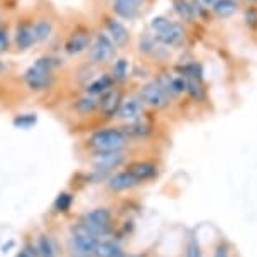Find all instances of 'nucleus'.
I'll return each mask as SVG.
<instances>
[{"label":"nucleus","instance_id":"e433bc0d","mask_svg":"<svg viewBox=\"0 0 257 257\" xmlns=\"http://www.w3.org/2000/svg\"><path fill=\"white\" fill-rule=\"evenodd\" d=\"M200 2L203 4V6L208 7V9H212V6H213L215 2H217V0H200Z\"/></svg>","mask_w":257,"mask_h":257},{"label":"nucleus","instance_id":"f03ea898","mask_svg":"<svg viewBox=\"0 0 257 257\" xmlns=\"http://www.w3.org/2000/svg\"><path fill=\"white\" fill-rule=\"evenodd\" d=\"M56 59L44 56L39 58L32 66H29L24 73V81L32 91H44L53 86V68L56 66Z\"/></svg>","mask_w":257,"mask_h":257},{"label":"nucleus","instance_id":"f8f14e48","mask_svg":"<svg viewBox=\"0 0 257 257\" xmlns=\"http://www.w3.org/2000/svg\"><path fill=\"white\" fill-rule=\"evenodd\" d=\"M144 108H146V105L142 103L139 95L127 96V98H123L120 108H118L117 118L118 120H122L123 123L136 122V120H139V118L144 117Z\"/></svg>","mask_w":257,"mask_h":257},{"label":"nucleus","instance_id":"aec40b11","mask_svg":"<svg viewBox=\"0 0 257 257\" xmlns=\"http://www.w3.org/2000/svg\"><path fill=\"white\" fill-rule=\"evenodd\" d=\"M36 43L34 24L31 22H19L16 29V44L19 49H29Z\"/></svg>","mask_w":257,"mask_h":257},{"label":"nucleus","instance_id":"2eb2a0df","mask_svg":"<svg viewBox=\"0 0 257 257\" xmlns=\"http://www.w3.org/2000/svg\"><path fill=\"white\" fill-rule=\"evenodd\" d=\"M139 186V183L136 181V178L132 176L127 169L123 171H117L113 174H110L107 180V188L113 193H122V191H128L132 188Z\"/></svg>","mask_w":257,"mask_h":257},{"label":"nucleus","instance_id":"412c9836","mask_svg":"<svg viewBox=\"0 0 257 257\" xmlns=\"http://www.w3.org/2000/svg\"><path fill=\"white\" fill-rule=\"evenodd\" d=\"M186 96L195 103H203L208 98V90H206L205 81L201 80H186Z\"/></svg>","mask_w":257,"mask_h":257},{"label":"nucleus","instance_id":"a211bd4d","mask_svg":"<svg viewBox=\"0 0 257 257\" xmlns=\"http://www.w3.org/2000/svg\"><path fill=\"white\" fill-rule=\"evenodd\" d=\"M174 71H178L186 80H201L205 81V71L200 61L196 59H190V61H181L174 66Z\"/></svg>","mask_w":257,"mask_h":257},{"label":"nucleus","instance_id":"c85d7f7f","mask_svg":"<svg viewBox=\"0 0 257 257\" xmlns=\"http://www.w3.org/2000/svg\"><path fill=\"white\" fill-rule=\"evenodd\" d=\"M185 257H205L203 254V247H201L198 237L191 235L190 238L186 240V245H185Z\"/></svg>","mask_w":257,"mask_h":257},{"label":"nucleus","instance_id":"4be33fe9","mask_svg":"<svg viewBox=\"0 0 257 257\" xmlns=\"http://www.w3.org/2000/svg\"><path fill=\"white\" fill-rule=\"evenodd\" d=\"M173 11L183 21V24H196V17L193 14L190 0H171Z\"/></svg>","mask_w":257,"mask_h":257},{"label":"nucleus","instance_id":"c756f323","mask_svg":"<svg viewBox=\"0 0 257 257\" xmlns=\"http://www.w3.org/2000/svg\"><path fill=\"white\" fill-rule=\"evenodd\" d=\"M71 205H73V195L71 193H66V191L59 193V195L56 196V200H54V210L59 213L70 212Z\"/></svg>","mask_w":257,"mask_h":257},{"label":"nucleus","instance_id":"b1692460","mask_svg":"<svg viewBox=\"0 0 257 257\" xmlns=\"http://www.w3.org/2000/svg\"><path fill=\"white\" fill-rule=\"evenodd\" d=\"M122 254H123V250L117 240H112V238H102L98 247H96L95 255L96 257H118Z\"/></svg>","mask_w":257,"mask_h":257},{"label":"nucleus","instance_id":"2f4dec72","mask_svg":"<svg viewBox=\"0 0 257 257\" xmlns=\"http://www.w3.org/2000/svg\"><path fill=\"white\" fill-rule=\"evenodd\" d=\"M212 257H233L232 245L228 244V240H225V238L217 240V244H215L212 249Z\"/></svg>","mask_w":257,"mask_h":257},{"label":"nucleus","instance_id":"dca6fc26","mask_svg":"<svg viewBox=\"0 0 257 257\" xmlns=\"http://www.w3.org/2000/svg\"><path fill=\"white\" fill-rule=\"evenodd\" d=\"M115 80L110 73H102V75L95 76L93 80H90L88 83L85 85V91L88 95H93V96H102L103 93H107L108 90H112L115 86Z\"/></svg>","mask_w":257,"mask_h":257},{"label":"nucleus","instance_id":"0eeeda50","mask_svg":"<svg viewBox=\"0 0 257 257\" xmlns=\"http://www.w3.org/2000/svg\"><path fill=\"white\" fill-rule=\"evenodd\" d=\"M91 161H93L95 171L100 174H108L113 169L120 168L127 161L125 149H117V151H93L91 154Z\"/></svg>","mask_w":257,"mask_h":257},{"label":"nucleus","instance_id":"f3484780","mask_svg":"<svg viewBox=\"0 0 257 257\" xmlns=\"http://www.w3.org/2000/svg\"><path fill=\"white\" fill-rule=\"evenodd\" d=\"M123 131L128 137V141H142V139H148V137L154 132V127L148 118L142 117L139 120L125 123L123 125Z\"/></svg>","mask_w":257,"mask_h":257},{"label":"nucleus","instance_id":"5701e85b","mask_svg":"<svg viewBox=\"0 0 257 257\" xmlns=\"http://www.w3.org/2000/svg\"><path fill=\"white\" fill-rule=\"evenodd\" d=\"M75 110L80 115H93V113L98 112V98L93 95H83L75 102Z\"/></svg>","mask_w":257,"mask_h":257},{"label":"nucleus","instance_id":"9d476101","mask_svg":"<svg viewBox=\"0 0 257 257\" xmlns=\"http://www.w3.org/2000/svg\"><path fill=\"white\" fill-rule=\"evenodd\" d=\"M123 91L117 86H113L112 90H108L107 93H103L102 96H98V113L103 120H112L117 117L118 108L123 102Z\"/></svg>","mask_w":257,"mask_h":257},{"label":"nucleus","instance_id":"f257e3e1","mask_svg":"<svg viewBox=\"0 0 257 257\" xmlns=\"http://www.w3.org/2000/svg\"><path fill=\"white\" fill-rule=\"evenodd\" d=\"M149 27L153 31V36L159 44L164 48H181L186 43L188 31L183 22L171 21L166 16H156L151 19Z\"/></svg>","mask_w":257,"mask_h":257},{"label":"nucleus","instance_id":"cd10ccee","mask_svg":"<svg viewBox=\"0 0 257 257\" xmlns=\"http://www.w3.org/2000/svg\"><path fill=\"white\" fill-rule=\"evenodd\" d=\"M53 34V24L48 19H41L34 24V38L36 43H43V41L49 39V36Z\"/></svg>","mask_w":257,"mask_h":257},{"label":"nucleus","instance_id":"4c0bfd02","mask_svg":"<svg viewBox=\"0 0 257 257\" xmlns=\"http://www.w3.org/2000/svg\"><path fill=\"white\" fill-rule=\"evenodd\" d=\"M245 4H250V6H257V0H244Z\"/></svg>","mask_w":257,"mask_h":257},{"label":"nucleus","instance_id":"423d86ee","mask_svg":"<svg viewBox=\"0 0 257 257\" xmlns=\"http://www.w3.org/2000/svg\"><path fill=\"white\" fill-rule=\"evenodd\" d=\"M139 98L142 100V103H144L146 107L154 108V110H164L173 103V100L169 98L166 91L163 90V86L156 80L148 81L146 85L141 86Z\"/></svg>","mask_w":257,"mask_h":257},{"label":"nucleus","instance_id":"393cba45","mask_svg":"<svg viewBox=\"0 0 257 257\" xmlns=\"http://www.w3.org/2000/svg\"><path fill=\"white\" fill-rule=\"evenodd\" d=\"M110 75L113 76L115 83H125L131 76V64H128V59L125 58H118L115 63L112 64V71Z\"/></svg>","mask_w":257,"mask_h":257},{"label":"nucleus","instance_id":"58836bf2","mask_svg":"<svg viewBox=\"0 0 257 257\" xmlns=\"http://www.w3.org/2000/svg\"><path fill=\"white\" fill-rule=\"evenodd\" d=\"M118 257H139V255H127L125 252H123V254H122V255H118Z\"/></svg>","mask_w":257,"mask_h":257},{"label":"nucleus","instance_id":"1a4fd4ad","mask_svg":"<svg viewBox=\"0 0 257 257\" xmlns=\"http://www.w3.org/2000/svg\"><path fill=\"white\" fill-rule=\"evenodd\" d=\"M154 80L163 86V90L166 91L171 100H176V98H180V96L186 95V85H188L186 78L181 76L178 71L163 70L158 73V76H156Z\"/></svg>","mask_w":257,"mask_h":257},{"label":"nucleus","instance_id":"ddd939ff","mask_svg":"<svg viewBox=\"0 0 257 257\" xmlns=\"http://www.w3.org/2000/svg\"><path fill=\"white\" fill-rule=\"evenodd\" d=\"M125 169L136 178L139 186L144 185V183L154 181L159 176V166L153 161H134Z\"/></svg>","mask_w":257,"mask_h":257},{"label":"nucleus","instance_id":"39448f33","mask_svg":"<svg viewBox=\"0 0 257 257\" xmlns=\"http://www.w3.org/2000/svg\"><path fill=\"white\" fill-rule=\"evenodd\" d=\"M100 240H102V238H98L86 227L78 223L71 230L70 249L76 257H93L96 254V247H98Z\"/></svg>","mask_w":257,"mask_h":257},{"label":"nucleus","instance_id":"4468645a","mask_svg":"<svg viewBox=\"0 0 257 257\" xmlns=\"http://www.w3.org/2000/svg\"><path fill=\"white\" fill-rule=\"evenodd\" d=\"M105 32L112 43L115 44V48H125L131 41V34H128L127 27L122 24L117 17H105Z\"/></svg>","mask_w":257,"mask_h":257},{"label":"nucleus","instance_id":"9b49d317","mask_svg":"<svg viewBox=\"0 0 257 257\" xmlns=\"http://www.w3.org/2000/svg\"><path fill=\"white\" fill-rule=\"evenodd\" d=\"M91 32L86 27H78L70 34V38L64 43V51L70 56H76V54L85 53L91 46Z\"/></svg>","mask_w":257,"mask_h":257},{"label":"nucleus","instance_id":"7c9ffc66","mask_svg":"<svg viewBox=\"0 0 257 257\" xmlns=\"http://www.w3.org/2000/svg\"><path fill=\"white\" fill-rule=\"evenodd\" d=\"M242 16H244V24L250 31H257V6L247 4L245 9L242 11Z\"/></svg>","mask_w":257,"mask_h":257},{"label":"nucleus","instance_id":"20e7f679","mask_svg":"<svg viewBox=\"0 0 257 257\" xmlns=\"http://www.w3.org/2000/svg\"><path fill=\"white\" fill-rule=\"evenodd\" d=\"M80 223L88 228L91 233H95L98 238L107 237L113 232V215L105 206H98V208L83 213Z\"/></svg>","mask_w":257,"mask_h":257},{"label":"nucleus","instance_id":"6e6552de","mask_svg":"<svg viewBox=\"0 0 257 257\" xmlns=\"http://www.w3.org/2000/svg\"><path fill=\"white\" fill-rule=\"evenodd\" d=\"M117 48L112 43V39L107 36V32L95 34L90 46V61L93 64H105L115 58Z\"/></svg>","mask_w":257,"mask_h":257},{"label":"nucleus","instance_id":"7ed1b4c3","mask_svg":"<svg viewBox=\"0 0 257 257\" xmlns=\"http://www.w3.org/2000/svg\"><path fill=\"white\" fill-rule=\"evenodd\" d=\"M128 137L123 127H102L90 136L88 146L93 151H117L125 149Z\"/></svg>","mask_w":257,"mask_h":257},{"label":"nucleus","instance_id":"bb28decb","mask_svg":"<svg viewBox=\"0 0 257 257\" xmlns=\"http://www.w3.org/2000/svg\"><path fill=\"white\" fill-rule=\"evenodd\" d=\"M38 257H56V244L49 235H41L36 244Z\"/></svg>","mask_w":257,"mask_h":257},{"label":"nucleus","instance_id":"473e14b6","mask_svg":"<svg viewBox=\"0 0 257 257\" xmlns=\"http://www.w3.org/2000/svg\"><path fill=\"white\" fill-rule=\"evenodd\" d=\"M36 122H38L36 113H22L14 118V125L17 128H31L32 125H36Z\"/></svg>","mask_w":257,"mask_h":257},{"label":"nucleus","instance_id":"c9c22d12","mask_svg":"<svg viewBox=\"0 0 257 257\" xmlns=\"http://www.w3.org/2000/svg\"><path fill=\"white\" fill-rule=\"evenodd\" d=\"M113 2H125V4H132V6L141 7V4L144 2V0H113Z\"/></svg>","mask_w":257,"mask_h":257},{"label":"nucleus","instance_id":"6ab92c4d","mask_svg":"<svg viewBox=\"0 0 257 257\" xmlns=\"http://www.w3.org/2000/svg\"><path fill=\"white\" fill-rule=\"evenodd\" d=\"M210 11H212V16L217 17V19H230L240 11V2L238 0H217Z\"/></svg>","mask_w":257,"mask_h":257},{"label":"nucleus","instance_id":"a878e982","mask_svg":"<svg viewBox=\"0 0 257 257\" xmlns=\"http://www.w3.org/2000/svg\"><path fill=\"white\" fill-rule=\"evenodd\" d=\"M112 11L115 14V17H120V19H125V21H134L136 17L139 16V7L132 6V4H125V2H113Z\"/></svg>","mask_w":257,"mask_h":257},{"label":"nucleus","instance_id":"ea45409f","mask_svg":"<svg viewBox=\"0 0 257 257\" xmlns=\"http://www.w3.org/2000/svg\"><path fill=\"white\" fill-rule=\"evenodd\" d=\"M0 26H2V22H0Z\"/></svg>","mask_w":257,"mask_h":257},{"label":"nucleus","instance_id":"f704fd0d","mask_svg":"<svg viewBox=\"0 0 257 257\" xmlns=\"http://www.w3.org/2000/svg\"><path fill=\"white\" fill-rule=\"evenodd\" d=\"M17 257H38V250L34 245H27L24 250H21V254H17Z\"/></svg>","mask_w":257,"mask_h":257},{"label":"nucleus","instance_id":"72a5a7b5","mask_svg":"<svg viewBox=\"0 0 257 257\" xmlns=\"http://www.w3.org/2000/svg\"><path fill=\"white\" fill-rule=\"evenodd\" d=\"M11 46V41H9V32L4 26H0V53H6Z\"/></svg>","mask_w":257,"mask_h":257}]
</instances>
